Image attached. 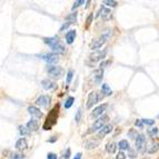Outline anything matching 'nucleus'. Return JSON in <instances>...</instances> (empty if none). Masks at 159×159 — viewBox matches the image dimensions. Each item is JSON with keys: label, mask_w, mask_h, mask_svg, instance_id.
Wrapping results in <instances>:
<instances>
[{"label": "nucleus", "mask_w": 159, "mask_h": 159, "mask_svg": "<svg viewBox=\"0 0 159 159\" xmlns=\"http://www.w3.org/2000/svg\"><path fill=\"white\" fill-rule=\"evenodd\" d=\"M128 136H129V138L136 139L137 137H138V134L136 132V130H135V129H131V130H130V131L128 132Z\"/></svg>", "instance_id": "473e14b6"}, {"label": "nucleus", "mask_w": 159, "mask_h": 159, "mask_svg": "<svg viewBox=\"0 0 159 159\" xmlns=\"http://www.w3.org/2000/svg\"><path fill=\"white\" fill-rule=\"evenodd\" d=\"M111 130H113V126L111 125H106L105 127L102 129H100V131L98 132V138L105 137L106 135H108L109 132H111Z\"/></svg>", "instance_id": "dca6fc26"}, {"label": "nucleus", "mask_w": 159, "mask_h": 159, "mask_svg": "<svg viewBox=\"0 0 159 159\" xmlns=\"http://www.w3.org/2000/svg\"><path fill=\"white\" fill-rule=\"evenodd\" d=\"M47 158L48 159H57V156L54 155V152H49L48 156H47Z\"/></svg>", "instance_id": "ea45409f"}, {"label": "nucleus", "mask_w": 159, "mask_h": 159, "mask_svg": "<svg viewBox=\"0 0 159 159\" xmlns=\"http://www.w3.org/2000/svg\"><path fill=\"white\" fill-rule=\"evenodd\" d=\"M41 85H43V89L46 90H52L57 87V84L54 80H50V79H43L41 81Z\"/></svg>", "instance_id": "9b49d317"}, {"label": "nucleus", "mask_w": 159, "mask_h": 159, "mask_svg": "<svg viewBox=\"0 0 159 159\" xmlns=\"http://www.w3.org/2000/svg\"><path fill=\"white\" fill-rule=\"evenodd\" d=\"M58 115H59V105H56L54 108L51 109V111L49 113L48 117H47L46 122L43 124V129H45V130H49V129L57 122Z\"/></svg>", "instance_id": "f257e3e1"}, {"label": "nucleus", "mask_w": 159, "mask_h": 159, "mask_svg": "<svg viewBox=\"0 0 159 159\" xmlns=\"http://www.w3.org/2000/svg\"><path fill=\"white\" fill-rule=\"evenodd\" d=\"M128 156L130 157L131 159H135L136 158V156H137V154H136V152L132 149V148H129V150H128Z\"/></svg>", "instance_id": "72a5a7b5"}, {"label": "nucleus", "mask_w": 159, "mask_h": 159, "mask_svg": "<svg viewBox=\"0 0 159 159\" xmlns=\"http://www.w3.org/2000/svg\"><path fill=\"white\" fill-rule=\"evenodd\" d=\"M74 101H75L74 97H69V98H68V99L66 100V102H65V108H66V109L70 108V107L72 106V104H74Z\"/></svg>", "instance_id": "cd10ccee"}, {"label": "nucleus", "mask_w": 159, "mask_h": 159, "mask_svg": "<svg viewBox=\"0 0 159 159\" xmlns=\"http://www.w3.org/2000/svg\"><path fill=\"white\" fill-rule=\"evenodd\" d=\"M70 25H71V23H70V22H66V23H65V25H63V26H62V27H61L60 31H63V30H65V29H67V28L69 27Z\"/></svg>", "instance_id": "a19ab883"}, {"label": "nucleus", "mask_w": 159, "mask_h": 159, "mask_svg": "<svg viewBox=\"0 0 159 159\" xmlns=\"http://www.w3.org/2000/svg\"><path fill=\"white\" fill-rule=\"evenodd\" d=\"M118 146H119V148H120L121 150H126V149L129 150V148H130V146H129L127 140H120L119 144H118Z\"/></svg>", "instance_id": "b1692460"}, {"label": "nucleus", "mask_w": 159, "mask_h": 159, "mask_svg": "<svg viewBox=\"0 0 159 159\" xmlns=\"http://www.w3.org/2000/svg\"><path fill=\"white\" fill-rule=\"evenodd\" d=\"M148 134H149V136L152 137H156L157 135H158V128L156 127V128H152L148 130Z\"/></svg>", "instance_id": "c756f323"}, {"label": "nucleus", "mask_w": 159, "mask_h": 159, "mask_svg": "<svg viewBox=\"0 0 159 159\" xmlns=\"http://www.w3.org/2000/svg\"><path fill=\"white\" fill-rule=\"evenodd\" d=\"M47 71H48V74L52 76L54 78H60L61 76H63L65 74V70L62 69L61 67L59 66H54V65H51L47 68Z\"/></svg>", "instance_id": "39448f33"}, {"label": "nucleus", "mask_w": 159, "mask_h": 159, "mask_svg": "<svg viewBox=\"0 0 159 159\" xmlns=\"http://www.w3.org/2000/svg\"><path fill=\"white\" fill-rule=\"evenodd\" d=\"M101 91L105 93V96H111V95H113V90L110 89V87H109L107 84H102Z\"/></svg>", "instance_id": "4be33fe9"}, {"label": "nucleus", "mask_w": 159, "mask_h": 159, "mask_svg": "<svg viewBox=\"0 0 159 159\" xmlns=\"http://www.w3.org/2000/svg\"><path fill=\"white\" fill-rule=\"evenodd\" d=\"M27 127L30 131H36L39 127L38 120H37V119H31V120H29L27 124Z\"/></svg>", "instance_id": "a211bd4d"}, {"label": "nucleus", "mask_w": 159, "mask_h": 159, "mask_svg": "<svg viewBox=\"0 0 159 159\" xmlns=\"http://www.w3.org/2000/svg\"><path fill=\"white\" fill-rule=\"evenodd\" d=\"M135 125H136L137 127H139L140 129L144 128V122H143V120H136V122H135Z\"/></svg>", "instance_id": "e433bc0d"}, {"label": "nucleus", "mask_w": 159, "mask_h": 159, "mask_svg": "<svg viewBox=\"0 0 159 159\" xmlns=\"http://www.w3.org/2000/svg\"><path fill=\"white\" fill-rule=\"evenodd\" d=\"M106 52H107L106 50H105V51H100V50L95 51L93 54H90V60H91V61H93V62L99 61V60H101V59L105 58Z\"/></svg>", "instance_id": "6e6552de"}, {"label": "nucleus", "mask_w": 159, "mask_h": 159, "mask_svg": "<svg viewBox=\"0 0 159 159\" xmlns=\"http://www.w3.org/2000/svg\"><path fill=\"white\" fill-rule=\"evenodd\" d=\"M116 149H117V145L115 143H109V144H107V147H106L107 152H109V154H115Z\"/></svg>", "instance_id": "5701e85b"}, {"label": "nucleus", "mask_w": 159, "mask_h": 159, "mask_svg": "<svg viewBox=\"0 0 159 159\" xmlns=\"http://www.w3.org/2000/svg\"><path fill=\"white\" fill-rule=\"evenodd\" d=\"M104 4L109 6V7H116L117 4H118V2H117V1H113V0H105Z\"/></svg>", "instance_id": "7c9ffc66"}, {"label": "nucleus", "mask_w": 159, "mask_h": 159, "mask_svg": "<svg viewBox=\"0 0 159 159\" xmlns=\"http://www.w3.org/2000/svg\"><path fill=\"white\" fill-rule=\"evenodd\" d=\"M75 38H76V30L68 31L66 35V43H68V45H71V43H74Z\"/></svg>", "instance_id": "6ab92c4d"}, {"label": "nucleus", "mask_w": 159, "mask_h": 159, "mask_svg": "<svg viewBox=\"0 0 159 159\" xmlns=\"http://www.w3.org/2000/svg\"><path fill=\"white\" fill-rule=\"evenodd\" d=\"M98 100V93H96L95 91H91V93L88 95V100H87V108H91Z\"/></svg>", "instance_id": "1a4fd4ad"}, {"label": "nucleus", "mask_w": 159, "mask_h": 159, "mask_svg": "<svg viewBox=\"0 0 159 159\" xmlns=\"http://www.w3.org/2000/svg\"><path fill=\"white\" fill-rule=\"evenodd\" d=\"M148 154H155L156 152L159 150V143L158 141H152L150 145H148L147 148H146Z\"/></svg>", "instance_id": "2eb2a0df"}, {"label": "nucleus", "mask_w": 159, "mask_h": 159, "mask_svg": "<svg viewBox=\"0 0 159 159\" xmlns=\"http://www.w3.org/2000/svg\"><path fill=\"white\" fill-rule=\"evenodd\" d=\"M108 119H109V117L107 116V115H102L99 119H97V120L93 122V127L90 128L89 132H93V131L99 130V129H102L104 127H105V124L108 121Z\"/></svg>", "instance_id": "7ed1b4c3"}, {"label": "nucleus", "mask_w": 159, "mask_h": 159, "mask_svg": "<svg viewBox=\"0 0 159 159\" xmlns=\"http://www.w3.org/2000/svg\"><path fill=\"white\" fill-rule=\"evenodd\" d=\"M110 36H111V30H110V29H107L100 37H98L97 39H95L93 43H90V48H91V49H98V48L102 47V45L107 41V39L110 38Z\"/></svg>", "instance_id": "f03ea898"}, {"label": "nucleus", "mask_w": 159, "mask_h": 159, "mask_svg": "<svg viewBox=\"0 0 159 159\" xmlns=\"http://www.w3.org/2000/svg\"><path fill=\"white\" fill-rule=\"evenodd\" d=\"M99 145V141L98 140H93V139H90L88 140L87 143H86V148L87 149H93V148H96Z\"/></svg>", "instance_id": "412c9836"}, {"label": "nucleus", "mask_w": 159, "mask_h": 159, "mask_svg": "<svg viewBox=\"0 0 159 159\" xmlns=\"http://www.w3.org/2000/svg\"><path fill=\"white\" fill-rule=\"evenodd\" d=\"M81 109H78L77 110V113H76V116H75V121H76V122H79V121H80V119H81Z\"/></svg>", "instance_id": "2f4dec72"}, {"label": "nucleus", "mask_w": 159, "mask_h": 159, "mask_svg": "<svg viewBox=\"0 0 159 159\" xmlns=\"http://www.w3.org/2000/svg\"><path fill=\"white\" fill-rule=\"evenodd\" d=\"M72 76H74V71L70 69L68 72H67V79H66V84L67 85H69L70 82H71V79H72Z\"/></svg>", "instance_id": "c85d7f7f"}, {"label": "nucleus", "mask_w": 159, "mask_h": 159, "mask_svg": "<svg viewBox=\"0 0 159 159\" xmlns=\"http://www.w3.org/2000/svg\"><path fill=\"white\" fill-rule=\"evenodd\" d=\"M28 113H30L31 116L34 117L35 119L41 118V116H43V113H41V111H40L37 107H35V106H30V107H28Z\"/></svg>", "instance_id": "f8f14e48"}, {"label": "nucleus", "mask_w": 159, "mask_h": 159, "mask_svg": "<svg viewBox=\"0 0 159 159\" xmlns=\"http://www.w3.org/2000/svg\"><path fill=\"white\" fill-rule=\"evenodd\" d=\"M51 101V97L48 96V95H43L36 100V105L40 106V107H43V108H47L48 106L50 105Z\"/></svg>", "instance_id": "0eeeda50"}, {"label": "nucleus", "mask_w": 159, "mask_h": 159, "mask_svg": "<svg viewBox=\"0 0 159 159\" xmlns=\"http://www.w3.org/2000/svg\"><path fill=\"white\" fill-rule=\"evenodd\" d=\"M86 4H86V8H88V7H89V4H90V1H87V2H86Z\"/></svg>", "instance_id": "49530a36"}, {"label": "nucleus", "mask_w": 159, "mask_h": 159, "mask_svg": "<svg viewBox=\"0 0 159 159\" xmlns=\"http://www.w3.org/2000/svg\"><path fill=\"white\" fill-rule=\"evenodd\" d=\"M116 159H126V155L122 152H118V155L116 156Z\"/></svg>", "instance_id": "58836bf2"}, {"label": "nucleus", "mask_w": 159, "mask_h": 159, "mask_svg": "<svg viewBox=\"0 0 159 159\" xmlns=\"http://www.w3.org/2000/svg\"><path fill=\"white\" fill-rule=\"evenodd\" d=\"M158 118H159V116H158Z\"/></svg>", "instance_id": "de8ad7c7"}, {"label": "nucleus", "mask_w": 159, "mask_h": 159, "mask_svg": "<svg viewBox=\"0 0 159 159\" xmlns=\"http://www.w3.org/2000/svg\"><path fill=\"white\" fill-rule=\"evenodd\" d=\"M101 17H102V20L108 21V20L111 19V11L107 8H102L101 9Z\"/></svg>", "instance_id": "aec40b11"}, {"label": "nucleus", "mask_w": 159, "mask_h": 159, "mask_svg": "<svg viewBox=\"0 0 159 159\" xmlns=\"http://www.w3.org/2000/svg\"><path fill=\"white\" fill-rule=\"evenodd\" d=\"M74 159H81V154H80V152H78V154L76 155V157H75Z\"/></svg>", "instance_id": "a18cd8bd"}, {"label": "nucleus", "mask_w": 159, "mask_h": 159, "mask_svg": "<svg viewBox=\"0 0 159 159\" xmlns=\"http://www.w3.org/2000/svg\"><path fill=\"white\" fill-rule=\"evenodd\" d=\"M106 108H107V104H104V105H100V106H98L97 108H95L93 109V111L91 113V116L93 117H98V116H101L102 115V113L106 110Z\"/></svg>", "instance_id": "4468645a"}, {"label": "nucleus", "mask_w": 159, "mask_h": 159, "mask_svg": "<svg viewBox=\"0 0 159 159\" xmlns=\"http://www.w3.org/2000/svg\"><path fill=\"white\" fill-rule=\"evenodd\" d=\"M146 143H147V139H146L145 135L139 134L138 137L136 138V148L140 154L145 152V150H146V148H147L146 147Z\"/></svg>", "instance_id": "20e7f679"}, {"label": "nucleus", "mask_w": 159, "mask_h": 159, "mask_svg": "<svg viewBox=\"0 0 159 159\" xmlns=\"http://www.w3.org/2000/svg\"><path fill=\"white\" fill-rule=\"evenodd\" d=\"M69 155H70V149H67L66 154H65V156H63V159H68L69 158Z\"/></svg>", "instance_id": "37998d69"}, {"label": "nucleus", "mask_w": 159, "mask_h": 159, "mask_svg": "<svg viewBox=\"0 0 159 159\" xmlns=\"http://www.w3.org/2000/svg\"><path fill=\"white\" fill-rule=\"evenodd\" d=\"M50 48L52 49V51H54L56 54H63V52H65V45H63L60 40H58L57 43H54Z\"/></svg>", "instance_id": "9d476101"}, {"label": "nucleus", "mask_w": 159, "mask_h": 159, "mask_svg": "<svg viewBox=\"0 0 159 159\" xmlns=\"http://www.w3.org/2000/svg\"><path fill=\"white\" fill-rule=\"evenodd\" d=\"M19 132L22 136H28L30 134V130L28 129L27 126H19Z\"/></svg>", "instance_id": "a878e982"}, {"label": "nucleus", "mask_w": 159, "mask_h": 159, "mask_svg": "<svg viewBox=\"0 0 159 159\" xmlns=\"http://www.w3.org/2000/svg\"><path fill=\"white\" fill-rule=\"evenodd\" d=\"M110 60H105V61H101L100 62V68L101 69H102V68H104V67H106V66H108L109 63H110Z\"/></svg>", "instance_id": "4c0bfd02"}, {"label": "nucleus", "mask_w": 159, "mask_h": 159, "mask_svg": "<svg viewBox=\"0 0 159 159\" xmlns=\"http://www.w3.org/2000/svg\"><path fill=\"white\" fill-rule=\"evenodd\" d=\"M93 15L91 13V15H90L89 17L87 18V26H89L90 23H91V19H93Z\"/></svg>", "instance_id": "79ce46f5"}, {"label": "nucleus", "mask_w": 159, "mask_h": 159, "mask_svg": "<svg viewBox=\"0 0 159 159\" xmlns=\"http://www.w3.org/2000/svg\"><path fill=\"white\" fill-rule=\"evenodd\" d=\"M144 125H149V126H152V125L155 124V120H152V119H141Z\"/></svg>", "instance_id": "f704fd0d"}, {"label": "nucleus", "mask_w": 159, "mask_h": 159, "mask_svg": "<svg viewBox=\"0 0 159 159\" xmlns=\"http://www.w3.org/2000/svg\"><path fill=\"white\" fill-rule=\"evenodd\" d=\"M56 140H57V137H51V139H49L48 141H49V143H54Z\"/></svg>", "instance_id": "c03bdc74"}, {"label": "nucleus", "mask_w": 159, "mask_h": 159, "mask_svg": "<svg viewBox=\"0 0 159 159\" xmlns=\"http://www.w3.org/2000/svg\"><path fill=\"white\" fill-rule=\"evenodd\" d=\"M27 147H28L27 140L25 139V138H20V139L16 143V148H17L18 150H25V149H27Z\"/></svg>", "instance_id": "f3484780"}, {"label": "nucleus", "mask_w": 159, "mask_h": 159, "mask_svg": "<svg viewBox=\"0 0 159 159\" xmlns=\"http://www.w3.org/2000/svg\"><path fill=\"white\" fill-rule=\"evenodd\" d=\"M102 77H104V69L99 68V69L93 71V81L96 82V84L99 85L101 80H102Z\"/></svg>", "instance_id": "ddd939ff"}, {"label": "nucleus", "mask_w": 159, "mask_h": 159, "mask_svg": "<svg viewBox=\"0 0 159 159\" xmlns=\"http://www.w3.org/2000/svg\"><path fill=\"white\" fill-rule=\"evenodd\" d=\"M85 4V1H84V0H79V1H76V2L74 4V6H72V10H75L76 8H78L79 6H80V4Z\"/></svg>", "instance_id": "c9c22d12"}, {"label": "nucleus", "mask_w": 159, "mask_h": 159, "mask_svg": "<svg viewBox=\"0 0 159 159\" xmlns=\"http://www.w3.org/2000/svg\"><path fill=\"white\" fill-rule=\"evenodd\" d=\"M66 20H68V22H70V23H75L77 21V12H74V13H71V15L67 16Z\"/></svg>", "instance_id": "393cba45"}, {"label": "nucleus", "mask_w": 159, "mask_h": 159, "mask_svg": "<svg viewBox=\"0 0 159 159\" xmlns=\"http://www.w3.org/2000/svg\"><path fill=\"white\" fill-rule=\"evenodd\" d=\"M9 157H10L11 159H23L25 158V155L21 154V152H12Z\"/></svg>", "instance_id": "bb28decb"}, {"label": "nucleus", "mask_w": 159, "mask_h": 159, "mask_svg": "<svg viewBox=\"0 0 159 159\" xmlns=\"http://www.w3.org/2000/svg\"><path fill=\"white\" fill-rule=\"evenodd\" d=\"M39 57L43 60L47 61L48 63H56L59 60V54H56V52H52V54H40Z\"/></svg>", "instance_id": "423d86ee"}]
</instances>
